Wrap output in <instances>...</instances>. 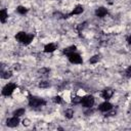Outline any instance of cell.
<instances>
[{
	"instance_id": "6da1fadb",
	"label": "cell",
	"mask_w": 131,
	"mask_h": 131,
	"mask_svg": "<svg viewBox=\"0 0 131 131\" xmlns=\"http://www.w3.org/2000/svg\"><path fill=\"white\" fill-rule=\"evenodd\" d=\"M81 102L85 107H91L94 105V98L91 95H87V96H85V97L82 98Z\"/></svg>"
},
{
	"instance_id": "7a4b0ae2",
	"label": "cell",
	"mask_w": 131,
	"mask_h": 131,
	"mask_svg": "<svg viewBox=\"0 0 131 131\" xmlns=\"http://www.w3.org/2000/svg\"><path fill=\"white\" fill-rule=\"evenodd\" d=\"M68 58H69L70 61L73 62V64H81L82 62V58L78 53L72 52L70 54H68Z\"/></svg>"
},
{
	"instance_id": "3957f363",
	"label": "cell",
	"mask_w": 131,
	"mask_h": 131,
	"mask_svg": "<svg viewBox=\"0 0 131 131\" xmlns=\"http://www.w3.org/2000/svg\"><path fill=\"white\" fill-rule=\"evenodd\" d=\"M14 88H15V85H14L13 83H9V84H7V85H5L4 88H3V90H2V94L5 95V96L10 95L11 93L13 92Z\"/></svg>"
},
{
	"instance_id": "277c9868",
	"label": "cell",
	"mask_w": 131,
	"mask_h": 131,
	"mask_svg": "<svg viewBox=\"0 0 131 131\" xmlns=\"http://www.w3.org/2000/svg\"><path fill=\"white\" fill-rule=\"evenodd\" d=\"M29 105L31 107H40L42 105H45V101L41 98H37V97H30Z\"/></svg>"
},
{
	"instance_id": "5b68a950",
	"label": "cell",
	"mask_w": 131,
	"mask_h": 131,
	"mask_svg": "<svg viewBox=\"0 0 131 131\" xmlns=\"http://www.w3.org/2000/svg\"><path fill=\"white\" fill-rule=\"evenodd\" d=\"M19 123H20L19 118L16 117V116H14L13 118L8 119L7 122H6V125H7L8 127H15V126H18V125H19Z\"/></svg>"
},
{
	"instance_id": "8992f818",
	"label": "cell",
	"mask_w": 131,
	"mask_h": 131,
	"mask_svg": "<svg viewBox=\"0 0 131 131\" xmlns=\"http://www.w3.org/2000/svg\"><path fill=\"white\" fill-rule=\"evenodd\" d=\"M114 94V91L112 88H106L104 91H102V97L106 98V99H109L111 98Z\"/></svg>"
},
{
	"instance_id": "52a82bcc",
	"label": "cell",
	"mask_w": 131,
	"mask_h": 131,
	"mask_svg": "<svg viewBox=\"0 0 131 131\" xmlns=\"http://www.w3.org/2000/svg\"><path fill=\"white\" fill-rule=\"evenodd\" d=\"M112 110V105L110 104V102H104V104H101L99 106V111L101 112H109Z\"/></svg>"
},
{
	"instance_id": "ba28073f",
	"label": "cell",
	"mask_w": 131,
	"mask_h": 131,
	"mask_svg": "<svg viewBox=\"0 0 131 131\" xmlns=\"http://www.w3.org/2000/svg\"><path fill=\"white\" fill-rule=\"evenodd\" d=\"M107 9L105 7H99V8L96 9V11H95L96 15L99 16V18H104V16L107 14Z\"/></svg>"
},
{
	"instance_id": "9c48e42d",
	"label": "cell",
	"mask_w": 131,
	"mask_h": 131,
	"mask_svg": "<svg viewBox=\"0 0 131 131\" xmlns=\"http://www.w3.org/2000/svg\"><path fill=\"white\" fill-rule=\"evenodd\" d=\"M55 49H56L55 45L52 44V43H49L47 45H45V47H44V51H45V52H53Z\"/></svg>"
},
{
	"instance_id": "30bf717a",
	"label": "cell",
	"mask_w": 131,
	"mask_h": 131,
	"mask_svg": "<svg viewBox=\"0 0 131 131\" xmlns=\"http://www.w3.org/2000/svg\"><path fill=\"white\" fill-rule=\"evenodd\" d=\"M26 36H27V34H26L25 32H20V33H18V34H16L15 39H16V40H18L19 42H23V41L25 40Z\"/></svg>"
},
{
	"instance_id": "8fae6325",
	"label": "cell",
	"mask_w": 131,
	"mask_h": 131,
	"mask_svg": "<svg viewBox=\"0 0 131 131\" xmlns=\"http://www.w3.org/2000/svg\"><path fill=\"white\" fill-rule=\"evenodd\" d=\"M83 7L82 6H80V5H78V6H76L75 8H74V10L71 12V14H80V13H82L83 12Z\"/></svg>"
},
{
	"instance_id": "7c38bea8",
	"label": "cell",
	"mask_w": 131,
	"mask_h": 131,
	"mask_svg": "<svg viewBox=\"0 0 131 131\" xmlns=\"http://www.w3.org/2000/svg\"><path fill=\"white\" fill-rule=\"evenodd\" d=\"M6 19H7V12H6V10L2 9L1 11H0V20H1L2 23H4Z\"/></svg>"
},
{
	"instance_id": "4fadbf2b",
	"label": "cell",
	"mask_w": 131,
	"mask_h": 131,
	"mask_svg": "<svg viewBox=\"0 0 131 131\" xmlns=\"http://www.w3.org/2000/svg\"><path fill=\"white\" fill-rule=\"evenodd\" d=\"M33 38H34V36H33V35H27V36H26V38H25V40L23 41V43L26 44V45L30 44V43L33 41Z\"/></svg>"
},
{
	"instance_id": "5bb4252c",
	"label": "cell",
	"mask_w": 131,
	"mask_h": 131,
	"mask_svg": "<svg viewBox=\"0 0 131 131\" xmlns=\"http://www.w3.org/2000/svg\"><path fill=\"white\" fill-rule=\"evenodd\" d=\"M75 50H76V46H70V47H68L64 50V52L66 54H70L72 52H75Z\"/></svg>"
},
{
	"instance_id": "9a60e30c",
	"label": "cell",
	"mask_w": 131,
	"mask_h": 131,
	"mask_svg": "<svg viewBox=\"0 0 131 131\" xmlns=\"http://www.w3.org/2000/svg\"><path fill=\"white\" fill-rule=\"evenodd\" d=\"M11 76H12V73H11L10 71L3 72V73H2V75H1V77H2L3 79H8V78H10Z\"/></svg>"
},
{
	"instance_id": "2e32d148",
	"label": "cell",
	"mask_w": 131,
	"mask_h": 131,
	"mask_svg": "<svg viewBox=\"0 0 131 131\" xmlns=\"http://www.w3.org/2000/svg\"><path fill=\"white\" fill-rule=\"evenodd\" d=\"M25 114V110L24 109H20V110H16L14 113H13V115L16 116V117H20V116H23Z\"/></svg>"
},
{
	"instance_id": "e0dca14e",
	"label": "cell",
	"mask_w": 131,
	"mask_h": 131,
	"mask_svg": "<svg viewBox=\"0 0 131 131\" xmlns=\"http://www.w3.org/2000/svg\"><path fill=\"white\" fill-rule=\"evenodd\" d=\"M49 72H50V70H48V69H41L38 73L40 74L41 76H47L49 74Z\"/></svg>"
},
{
	"instance_id": "ac0fdd59",
	"label": "cell",
	"mask_w": 131,
	"mask_h": 131,
	"mask_svg": "<svg viewBox=\"0 0 131 131\" xmlns=\"http://www.w3.org/2000/svg\"><path fill=\"white\" fill-rule=\"evenodd\" d=\"M98 60H99V56L98 55H94L89 60V62L90 64H95V62H97Z\"/></svg>"
},
{
	"instance_id": "d6986e66",
	"label": "cell",
	"mask_w": 131,
	"mask_h": 131,
	"mask_svg": "<svg viewBox=\"0 0 131 131\" xmlns=\"http://www.w3.org/2000/svg\"><path fill=\"white\" fill-rule=\"evenodd\" d=\"M27 11H28V9L26 7H24V6H19L18 7V12L21 13V14H25Z\"/></svg>"
},
{
	"instance_id": "ffe728a7",
	"label": "cell",
	"mask_w": 131,
	"mask_h": 131,
	"mask_svg": "<svg viewBox=\"0 0 131 131\" xmlns=\"http://www.w3.org/2000/svg\"><path fill=\"white\" fill-rule=\"evenodd\" d=\"M73 115H74V111H73V110L69 109V110L66 111V117H67L68 119H71V118L73 117Z\"/></svg>"
},
{
	"instance_id": "44dd1931",
	"label": "cell",
	"mask_w": 131,
	"mask_h": 131,
	"mask_svg": "<svg viewBox=\"0 0 131 131\" xmlns=\"http://www.w3.org/2000/svg\"><path fill=\"white\" fill-rule=\"evenodd\" d=\"M49 82H47V81H42V82H40L39 83V86H40L41 88H46V87H49Z\"/></svg>"
},
{
	"instance_id": "7402d4cb",
	"label": "cell",
	"mask_w": 131,
	"mask_h": 131,
	"mask_svg": "<svg viewBox=\"0 0 131 131\" xmlns=\"http://www.w3.org/2000/svg\"><path fill=\"white\" fill-rule=\"evenodd\" d=\"M30 124H31V122H30L29 119H25V120H23V125H24V126H30Z\"/></svg>"
},
{
	"instance_id": "603a6c76",
	"label": "cell",
	"mask_w": 131,
	"mask_h": 131,
	"mask_svg": "<svg viewBox=\"0 0 131 131\" xmlns=\"http://www.w3.org/2000/svg\"><path fill=\"white\" fill-rule=\"evenodd\" d=\"M53 101L56 102V104H60V102H61V97H60V96H54Z\"/></svg>"
},
{
	"instance_id": "cb8c5ba5",
	"label": "cell",
	"mask_w": 131,
	"mask_h": 131,
	"mask_svg": "<svg viewBox=\"0 0 131 131\" xmlns=\"http://www.w3.org/2000/svg\"><path fill=\"white\" fill-rule=\"evenodd\" d=\"M81 101H82V98H80V97L73 98V102H75V104H78V102H81Z\"/></svg>"
},
{
	"instance_id": "d4e9b609",
	"label": "cell",
	"mask_w": 131,
	"mask_h": 131,
	"mask_svg": "<svg viewBox=\"0 0 131 131\" xmlns=\"http://www.w3.org/2000/svg\"><path fill=\"white\" fill-rule=\"evenodd\" d=\"M14 69L15 70H19L20 69V65H14Z\"/></svg>"
},
{
	"instance_id": "484cf974",
	"label": "cell",
	"mask_w": 131,
	"mask_h": 131,
	"mask_svg": "<svg viewBox=\"0 0 131 131\" xmlns=\"http://www.w3.org/2000/svg\"><path fill=\"white\" fill-rule=\"evenodd\" d=\"M128 42H129V43H130V44H131V36H130V37H129V38H128Z\"/></svg>"
},
{
	"instance_id": "4316f807",
	"label": "cell",
	"mask_w": 131,
	"mask_h": 131,
	"mask_svg": "<svg viewBox=\"0 0 131 131\" xmlns=\"http://www.w3.org/2000/svg\"><path fill=\"white\" fill-rule=\"evenodd\" d=\"M128 72H129V73H131V66L128 68Z\"/></svg>"
}]
</instances>
